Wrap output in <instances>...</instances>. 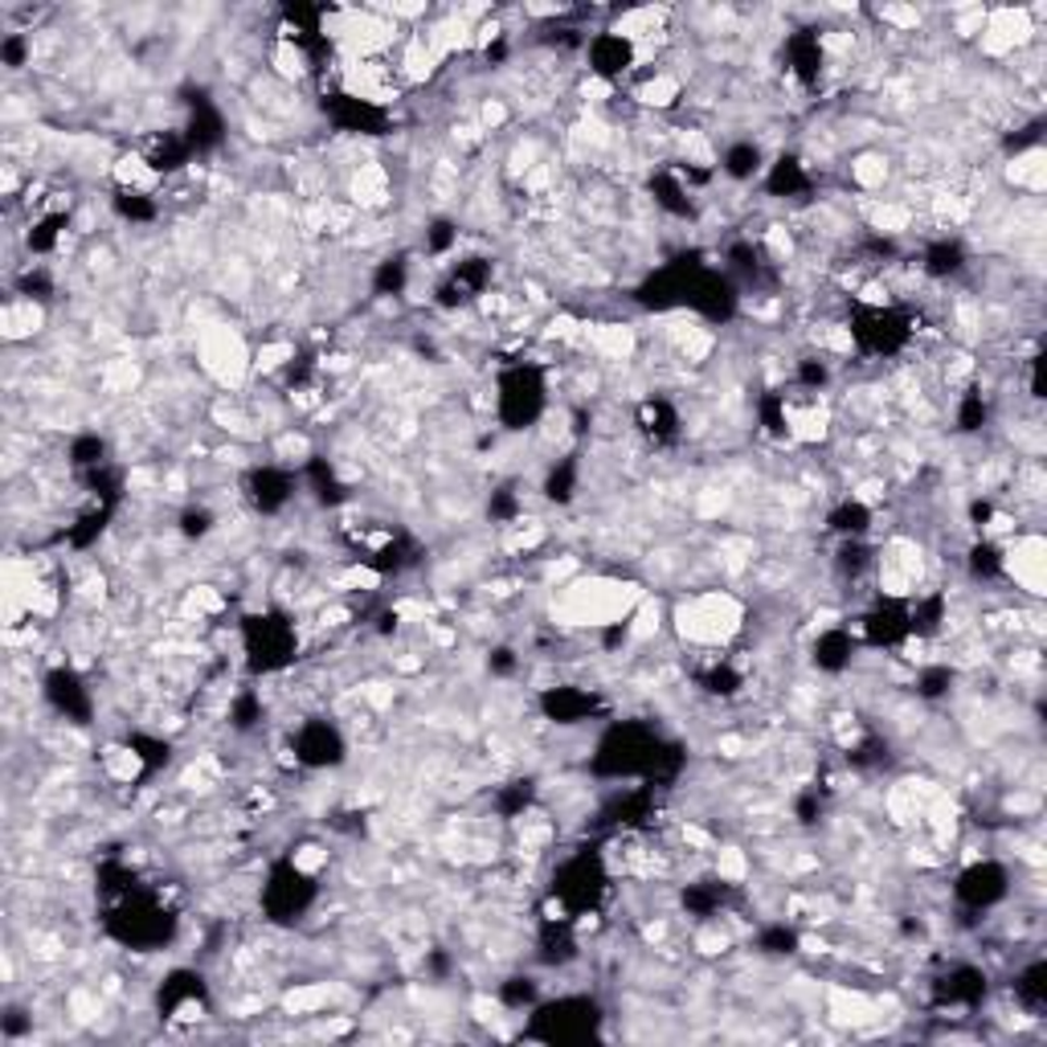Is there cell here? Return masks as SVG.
<instances>
[{
  "instance_id": "33",
  "label": "cell",
  "mask_w": 1047,
  "mask_h": 1047,
  "mask_svg": "<svg viewBox=\"0 0 1047 1047\" xmlns=\"http://www.w3.org/2000/svg\"><path fill=\"white\" fill-rule=\"evenodd\" d=\"M127 744L139 753V761H144V769L152 774V769H160V765H169V741H160V737H144V732H136V737H127Z\"/></svg>"
},
{
  "instance_id": "20",
  "label": "cell",
  "mask_w": 1047,
  "mask_h": 1047,
  "mask_svg": "<svg viewBox=\"0 0 1047 1047\" xmlns=\"http://www.w3.org/2000/svg\"><path fill=\"white\" fill-rule=\"evenodd\" d=\"M806 188H811L806 164L795 160V156H777L774 164L765 169V193L769 197H802Z\"/></svg>"
},
{
  "instance_id": "9",
  "label": "cell",
  "mask_w": 1047,
  "mask_h": 1047,
  "mask_svg": "<svg viewBox=\"0 0 1047 1047\" xmlns=\"http://www.w3.org/2000/svg\"><path fill=\"white\" fill-rule=\"evenodd\" d=\"M348 753V744L340 737V728L332 720H304L295 728V761L307 765V769H328V765H340Z\"/></svg>"
},
{
  "instance_id": "25",
  "label": "cell",
  "mask_w": 1047,
  "mask_h": 1047,
  "mask_svg": "<svg viewBox=\"0 0 1047 1047\" xmlns=\"http://www.w3.org/2000/svg\"><path fill=\"white\" fill-rule=\"evenodd\" d=\"M651 193H655V205L676 213V218H692V188L679 181L676 172H660L651 181Z\"/></svg>"
},
{
  "instance_id": "23",
  "label": "cell",
  "mask_w": 1047,
  "mask_h": 1047,
  "mask_svg": "<svg viewBox=\"0 0 1047 1047\" xmlns=\"http://www.w3.org/2000/svg\"><path fill=\"white\" fill-rule=\"evenodd\" d=\"M115 185L123 188V193H156L160 172L148 164V156L144 152H127L115 160Z\"/></svg>"
},
{
  "instance_id": "28",
  "label": "cell",
  "mask_w": 1047,
  "mask_h": 1047,
  "mask_svg": "<svg viewBox=\"0 0 1047 1047\" xmlns=\"http://www.w3.org/2000/svg\"><path fill=\"white\" fill-rule=\"evenodd\" d=\"M639 426L651 434V439H667V434H676V409L667 406V402H660V397H651V402H642L639 406Z\"/></svg>"
},
{
  "instance_id": "39",
  "label": "cell",
  "mask_w": 1047,
  "mask_h": 1047,
  "mask_svg": "<svg viewBox=\"0 0 1047 1047\" xmlns=\"http://www.w3.org/2000/svg\"><path fill=\"white\" fill-rule=\"evenodd\" d=\"M958 426L962 430H982L986 426V402H982L978 389H970L962 397V406H958Z\"/></svg>"
},
{
  "instance_id": "29",
  "label": "cell",
  "mask_w": 1047,
  "mask_h": 1047,
  "mask_svg": "<svg viewBox=\"0 0 1047 1047\" xmlns=\"http://www.w3.org/2000/svg\"><path fill=\"white\" fill-rule=\"evenodd\" d=\"M574 491H577V467L569 463V458H561L557 467L549 471V479H544V495L557 500V504H569Z\"/></svg>"
},
{
  "instance_id": "44",
  "label": "cell",
  "mask_w": 1047,
  "mask_h": 1047,
  "mask_svg": "<svg viewBox=\"0 0 1047 1047\" xmlns=\"http://www.w3.org/2000/svg\"><path fill=\"white\" fill-rule=\"evenodd\" d=\"M488 667H491V672H500V676H507V672L516 667V660H512V651H507V646H500V651H495V655L488 660Z\"/></svg>"
},
{
  "instance_id": "38",
  "label": "cell",
  "mask_w": 1047,
  "mask_h": 1047,
  "mask_svg": "<svg viewBox=\"0 0 1047 1047\" xmlns=\"http://www.w3.org/2000/svg\"><path fill=\"white\" fill-rule=\"evenodd\" d=\"M102 458H107V442L99 434H86V439L70 446V463L74 467H102Z\"/></svg>"
},
{
  "instance_id": "14",
  "label": "cell",
  "mask_w": 1047,
  "mask_h": 1047,
  "mask_svg": "<svg viewBox=\"0 0 1047 1047\" xmlns=\"http://www.w3.org/2000/svg\"><path fill=\"white\" fill-rule=\"evenodd\" d=\"M541 712L553 725H581V720L602 712V700L586 688H549L541 695Z\"/></svg>"
},
{
  "instance_id": "10",
  "label": "cell",
  "mask_w": 1047,
  "mask_h": 1047,
  "mask_svg": "<svg viewBox=\"0 0 1047 1047\" xmlns=\"http://www.w3.org/2000/svg\"><path fill=\"white\" fill-rule=\"evenodd\" d=\"M953 892H958V900L970 904V909H990V904H998V900H1007V892H1011V876H1007L1002 863L978 860V863H970L962 876H958Z\"/></svg>"
},
{
  "instance_id": "16",
  "label": "cell",
  "mask_w": 1047,
  "mask_h": 1047,
  "mask_svg": "<svg viewBox=\"0 0 1047 1047\" xmlns=\"http://www.w3.org/2000/svg\"><path fill=\"white\" fill-rule=\"evenodd\" d=\"M488 279H491L488 258H467V262H458L455 271L446 274V283L439 287V304L442 307L471 304V299H479V295L488 291Z\"/></svg>"
},
{
  "instance_id": "11",
  "label": "cell",
  "mask_w": 1047,
  "mask_h": 1047,
  "mask_svg": "<svg viewBox=\"0 0 1047 1047\" xmlns=\"http://www.w3.org/2000/svg\"><path fill=\"white\" fill-rule=\"evenodd\" d=\"M41 692H46V700L53 704V712H62L74 725H86L90 712H95V695H90V688H86L70 667H58V672H50V676L41 679Z\"/></svg>"
},
{
  "instance_id": "19",
  "label": "cell",
  "mask_w": 1047,
  "mask_h": 1047,
  "mask_svg": "<svg viewBox=\"0 0 1047 1047\" xmlns=\"http://www.w3.org/2000/svg\"><path fill=\"white\" fill-rule=\"evenodd\" d=\"M937 995H941L946 1007H978L982 995H986V974L974 970V965H958V970L937 986Z\"/></svg>"
},
{
  "instance_id": "31",
  "label": "cell",
  "mask_w": 1047,
  "mask_h": 1047,
  "mask_svg": "<svg viewBox=\"0 0 1047 1047\" xmlns=\"http://www.w3.org/2000/svg\"><path fill=\"white\" fill-rule=\"evenodd\" d=\"M949 688H953V667H949V663L921 667V676H916V692L925 695V700H937V695H946Z\"/></svg>"
},
{
  "instance_id": "3",
  "label": "cell",
  "mask_w": 1047,
  "mask_h": 1047,
  "mask_svg": "<svg viewBox=\"0 0 1047 1047\" xmlns=\"http://www.w3.org/2000/svg\"><path fill=\"white\" fill-rule=\"evenodd\" d=\"M111 933H115L123 946L156 949L172 937V916L164 904H156L148 896L123 892L119 904L111 909Z\"/></svg>"
},
{
  "instance_id": "43",
  "label": "cell",
  "mask_w": 1047,
  "mask_h": 1047,
  "mask_svg": "<svg viewBox=\"0 0 1047 1047\" xmlns=\"http://www.w3.org/2000/svg\"><path fill=\"white\" fill-rule=\"evenodd\" d=\"M455 242H458V230L451 225V221H434V225L426 230V250L430 254H446Z\"/></svg>"
},
{
  "instance_id": "35",
  "label": "cell",
  "mask_w": 1047,
  "mask_h": 1047,
  "mask_svg": "<svg viewBox=\"0 0 1047 1047\" xmlns=\"http://www.w3.org/2000/svg\"><path fill=\"white\" fill-rule=\"evenodd\" d=\"M500 1002H504V1007H512V1011H520V1007H537V982H532V978H507L504 986H500Z\"/></svg>"
},
{
  "instance_id": "37",
  "label": "cell",
  "mask_w": 1047,
  "mask_h": 1047,
  "mask_svg": "<svg viewBox=\"0 0 1047 1047\" xmlns=\"http://www.w3.org/2000/svg\"><path fill=\"white\" fill-rule=\"evenodd\" d=\"M827 381H830L827 356H806V360H798V385L806 389V393H818Z\"/></svg>"
},
{
  "instance_id": "8",
  "label": "cell",
  "mask_w": 1047,
  "mask_h": 1047,
  "mask_svg": "<svg viewBox=\"0 0 1047 1047\" xmlns=\"http://www.w3.org/2000/svg\"><path fill=\"white\" fill-rule=\"evenodd\" d=\"M586 62H590L593 78L618 83L639 62V41H630V34H623V29H602L586 41Z\"/></svg>"
},
{
  "instance_id": "34",
  "label": "cell",
  "mask_w": 1047,
  "mask_h": 1047,
  "mask_svg": "<svg viewBox=\"0 0 1047 1047\" xmlns=\"http://www.w3.org/2000/svg\"><path fill=\"white\" fill-rule=\"evenodd\" d=\"M115 209H119V218H127V221H152L156 218L152 193H123V188H119Z\"/></svg>"
},
{
  "instance_id": "22",
  "label": "cell",
  "mask_w": 1047,
  "mask_h": 1047,
  "mask_svg": "<svg viewBox=\"0 0 1047 1047\" xmlns=\"http://www.w3.org/2000/svg\"><path fill=\"white\" fill-rule=\"evenodd\" d=\"M720 172H725L728 181H753V176H761V172H765V152H761V144H753V139L728 144L725 156H720Z\"/></svg>"
},
{
  "instance_id": "24",
  "label": "cell",
  "mask_w": 1047,
  "mask_h": 1047,
  "mask_svg": "<svg viewBox=\"0 0 1047 1047\" xmlns=\"http://www.w3.org/2000/svg\"><path fill=\"white\" fill-rule=\"evenodd\" d=\"M827 524H830V532H839L843 541H863L867 528H872V507L863 504L860 495H851V500H843V504L830 512Z\"/></svg>"
},
{
  "instance_id": "7",
  "label": "cell",
  "mask_w": 1047,
  "mask_h": 1047,
  "mask_svg": "<svg viewBox=\"0 0 1047 1047\" xmlns=\"http://www.w3.org/2000/svg\"><path fill=\"white\" fill-rule=\"evenodd\" d=\"M311 900H316V876L291 860L279 863L262 888V909L271 921H299Z\"/></svg>"
},
{
  "instance_id": "36",
  "label": "cell",
  "mask_w": 1047,
  "mask_h": 1047,
  "mask_svg": "<svg viewBox=\"0 0 1047 1047\" xmlns=\"http://www.w3.org/2000/svg\"><path fill=\"white\" fill-rule=\"evenodd\" d=\"M258 720H262V700H258L254 692L234 695V704H230V725L246 732V728H254Z\"/></svg>"
},
{
  "instance_id": "13",
  "label": "cell",
  "mask_w": 1047,
  "mask_h": 1047,
  "mask_svg": "<svg viewBox=\"0 0 1047 1047\" xmlns=\"http://www.w3.org/2000/svg\"><path fill=\"white\" fill-rule=\"evenodd\" d=\"M323 111H328V119L336 123L340 132H356V136H381L385 132V107H372V102L344 95V90L328 95Z\"/></svg>"
},
{
  "instance_id": "21",
  "label": "cell",
  "mask_w": 1047,
  "mask_h": 1047,
  "mask_svg": "<svg viewBox=\"0 0 1047 1047\" xmlns=\"http://www.w3.org/2000/svg\"><path fill=\"white\" fill-rule=\"evenodd\" d=\"M921 271L929 274V279H953V274L965 271V250L958 237H937V242H929L925 246V254H921Z\"/></svg>"
},
{
  "instance_id": "4",
  "label": "cell",
  "mask_w": 1047,
  "mask_h": 1047,
  "mask_svg": "<svg viewBox=\"0 0 1047 1047\" xmlns=\"http://www.w3.org/2000/svg\"><path fill=\"white\" fill-rule=\"evenodd\" d=\"M500 393H495V406H500V422L507 430H528L544 414V372L537 365H512L507 372H500Z\"/></svg>"
},
{
  "instance_id": "6",
  "label": "cell",
  "mask_w": 1047,
  "mask_h": 1047,
  "mask_svg": "<svg viewBox=\"0 0 1047 1047\" xmlns=\"http://www.w3.org/2000/svg\"><path fill=\"white\" fill-rule=\"evenodd\" d=\"M602 1023V1011L593 1007L590 998H557V1002H544L537 1007V1027L532 1039L544 1044H569V1039H590Z\"/></svg>"
},
{
  "instance_id": "17",
  "label": "cell",
  "mask_w": 1047,
  "mask_h": 1047,
  "mask_svg": "<svg viewBox=\"0 0 1047 1047\" xmlns=\"http://www.w3.org/2000/svg\"><path fill=\"white\" fill-rule=\"evenodd\" d=\"M295 495V479L279 467H254L246 475V500H250L258 512H283Z\"/></svg>"
},
{
  "instance_id": "42",
  "label": "cell",
  "mask_w": 1047,
  "mask_h": 1047,
  "mask_svg": "<svg viewBox=\"0 0 1047 1047\" xmlns=\"http://www.w3.org/2000/svg\"><path fill=\"white\" fill-rule=\"evenodd\" d=\"M761 949H765V953H795V949H798V933L786 929V925H774V929L761 933Z\"/></svg>"
},
{
  "instance_id": "2",
  "label": "cell",
  "mask_w": 1047,
  "mask_h": 1047,
  "mask_svg": "<svg viewBox=\"0 0 1047 1047\" xmlns=\"http://www.w3.org/2000/svg\"><path fill=\"white\" fill-rule=\"evenodd\" d=\"M242 646H246L250 672L271 676V672H279V667H287V663L295 660V646H299L295 623H287V618L274 614V609L250 614V618L242 623Z\"/></svg>"
},
{
  "instance_id": "41",
  "label": "cell",
  "mask_w": 1047,
  "mask_h": 1047,
  "mask_svg": "<svg viewBox=\"0 0 1047 1047\" xmlns=\"http://www.w3.org/2000/svg\"><path fill=\"white\" fill-rule=\"evenodd\" d=\"M29 50H34V46H29V37H25V34H9L4 41H0V58H4V66H9V70L25 66Z\"/></svg>"
},
{
  "instance_id": "26",
  "label": "cell",
  "mask_w": 1047,
  "mask_h": 1047,
  "mask_svg": "<svg viewBox=\"0 0 1047 1047\" xmlns=\"http://www.w3.org/2000/svg\"><path fill=\"white\" fill-rule=\"evenodd\" d=\"M1047 965L1035 962L1027 965L1023 974H1019V982H1014V998H1019V1007L1023 1011H1044L1047 1007Z\"/></svg>"
},
{
  "instance_id": "40",
  "label": "cell",
  "mask_w": 1047,
  "mask_h": 1047,
  "mask_svg": "<svg viewBox=\"0 0 1047 1047\" xmlns=\"http://www.w3.org/2000/svg\"><path fill=\"white\" fill-rule=\"evenodd\" d=\"M181 532H185L188 541L209 537V532H213V512H209V507H188L185 516H181Z\"/></svg>"
},
{
  "instance_id": "5",
  "label": "cell",
  "mask_w": 1047,
  "mask_h": 1047,
  "mask_svg": "<svg viewBox=\"0 0 1047 1047\" xmlns=\"http://www.w3.org/2000/svg\"><path fill=\"white\" fill-rule=\"evenodd\" d=\"M606 892V863L602 855L590 851H577L574 860H565L553 876V900L565 904L569 916H590V909H598V900Z\"/></svg>"
},
{
  "instance_id": "32",
  "label": "cell",
  "mask_w": 1047,
  "mask_h": 1047,
  "mask_svg": "<svg viewBox=\"0 0 1047 1047\" xmlns=\"http://www.w3.org/2000/svg\"><path fill=\"white\" fill-rule=\"evenodd\" d=\"M409 283V267L406 258H389L377 267V295H402Z\"/></svg>"
},
{
  "instance_id": "30",
  "label": "cell",
  "mask_w": 1047,
  "mask_h": 1047,
  "mask_svg": "<svg viewBox=\"0 0 1047 1047\" xmlns=\"http://www.w3.org/2000/svg\"><path fill=\"white\" fill-rule=\"evenodd\" d=\"M700 683H704V692L725 695V700H728V695H737V692H741V683H744V679H741V672H737V667H728V663H712L709 672H704V679H700Z\"/></svg>"
},
{
  "instance_id": "12",
  "label": "cell",
  "mask_w": 1047,
  "mask_h": 1047,
  "mask_svg": "<svg viewBox=\"0 0 1047 1047\" xmlns=\"http://www.w3.org/2000/svg\"><path fill=\"white\" fill-rule=\"evenodd\" d=\"M860 639L867 646H900L909 635V602L900 598H884L876 609H867L860 618Z\"/></svg>"
},
{
  "instance_id": "27",
  "label": "cell",
  "mask_w": 1047,
  "mask_h": 1047,
  "mask_svg": "<svg viewBox=\"0 0 1047 1047\" xmlns=\"http://www.w3.org/2000/svg\"><path fill=\"white\" fill-rule=\"evenodd\" d=\"M970 574L982 577V581H998L1007 574V549H998L995 541L982 537L974 549H970Z\"/></svg>"
},
{
  "instance_id": "15",
  "label": "cell",
  "mask_w": 1047,
  "mask_h": 1047,
  "mask_svg": "<svg viewBox=\"0 0 1047 1047\" xmlns=\"http://www.w3.org/2000/svg\"><path fill=\"white\" fill-rule=\"evenodd\" d=\"M201 1007H205L201 974L176 970V974L160 986V1014H164V1019H193V1014H201Z\"/></svg>"
},
{
  "instance_id": "18",
  "label": "cell",
  "mask_w": 1047,
  "mask_h": 1047,
  "mask_svg": "<svg viewBox=\"0 0 1047 1047\" xmlns=\"http://www.w3.org/2000/svg\"><path fill=\"white\" fill-rule=\"evenodd\" d=\"M855 635L851 630H843V626H830V630H823L818 639H814V667L818 672H830V676H839V672H847L851 667V660H855Z\"/></svg>"
},
{
  "instance_id": "1",
  "label": "cell",
  "mask_w": 1047,
  "mask_h": 1047,
  "mask_svg": "<svg viewBox=\"0 0 1047 1047\" xmlns=\"http://www.w3.org/2000/svg\"><path fill=\"white\" fill-rule=\"evenodd\" d=\"M660 744V732H651L646 725H614L598 741L593 769L606 777H651Z\"/></svg>"
}]
</instances>
